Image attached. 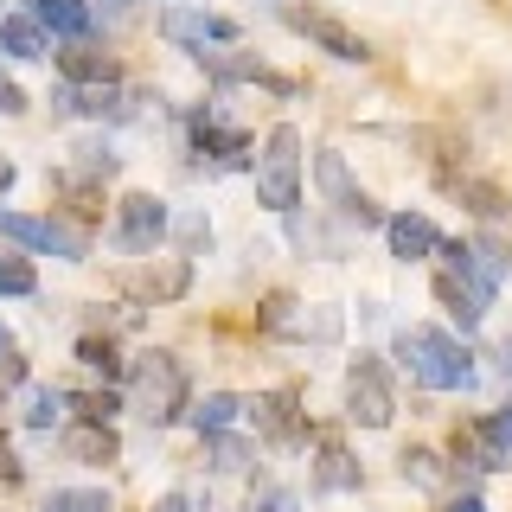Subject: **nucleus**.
Masks as SVG:
<instances>
[{
    "instance_id": "obj_20",
    "label": "nucleus",
    "mask_w": 512,
    "mask_h": 512,
    "mask_svg": "<svg viewBox=\"0 0 512 512\" xmlns=\"http://www.w3.org/2000/svg\"><path fill=\"white\" fill-rule=\"evenodd\" d=\"M448 468H455V461H442L436 448H404V455H397V474H404L416 493H448Z\"/></svg>"
},
{
    "instance_id": "obj_14",
    "label": "nucleus",
    "mask_w": 512,
    "mask_h": 512,
    "mask_svg": "<svg viewBox=\"0 0 512 512\" xmlns=\"http://www.w3.org/2000/svg\"><path fill=\"white\" fill-rule=\"evenodd\" d=\"M26 20L32 26H39V32H58V39H90V7H84V0H26Z\"/></svg>"
},
{
    "instance_id": "obj_41",
    "label": "nucleus",
    "mask_w": 512,
    "mask_h": 512,
    "mask_svg": "<svg viewBox=\"0 0 512 512\" xmlns=\"http://www.w3.org/2000/svg\"><path fill=\"white\" fill-rule=\"evenodd\" d=\"M13 180H20V167H13V160L0 154V199H7V192H13Z\"/></svg>"
},
{
    "instance_id": "obj_12",
    "label": "nucleus",
    "mask_w": 512,
    "mask_h": 512,
    "mask_svg": "<svg viewBox=\"0 0 512 512\" xmlns=\"http://www.w3.org/2000/svg\"><path fill=\"white\" fill-rule=\"evenodd\" d=\"M58 71H64V84H71V90H96V84H122V64L109 58L103 45H90V39L64 45V52H58Z\"/></svg>"
},
{
    "instance_id": "obj_11",
    "label": "nucleus",
    "mask_w": 512,
    "mask_h": 512,
    "mask_svg": "<svg viewBox=\"0 0 512 512\" xmlns=\"http://www.w3.org/2000/svg\"><path fill=\"white\" fill-rule=\"evenodd\" d=\"M384 244H391V256L410 269V263H429V256L442 250V231L423 212H384Z\"/></svg>"
},
{
    "instance_id": "obj_6",
    "label": "nucleus",
    "mask_w": 512,
    "mask_h": 512,
    "mask_svg": "<svg viewBox=\"0 0 512 512\" xmlns=\"http://www.w3.org/2000/svg\"><path fill=\"white\" fill-rule=\"evenodd\" d=\"M0 237H13L20 250H39V256H58V263H84L90 244L58 218H32V212H7L0 205Z\"/></svg>"
},
{
    "instance_id": "obj_28",
    "label": "nucleus",
    "mask_w": 512,
    "mask_h": 512,
    "mask_svg": "<svg viewBox=\"0 0 512 512\" xmlns=\"http://www.w3.org/2000/svg\"><path fill=\"white\" fill-rule=\"evenodd\" d=\"M77 365H90V372H103V378H122L128 372L109 333H84V340H77Z\"/></svg>"
},
{
    "instance_id": "obj_39",
    "label": "nucleus",
    "mask_w": 512,
    "mask_h": 512,
    "mask_svg": "<svg viewBox=\"0 0 512 512\" xmlns=\"http://www.w3.org/2000/svg\"><path fill=\"white\" fill-rule=\"evenodd\" d=\"M148 512H192V500H186V493H160Z\"/></svg>"
},
{
    "instance_id": "obj_25",
    "label": "nucleus",
    "mask_w": 512,
    "mask_h": 512,
    "mask_svg": "<svg viewBox=\"0 0 512 512\" xmlns=\"http://www.w3.org/2000/svg\"><path fill=\"white\" fill-rule=\"evenodd\" d=\"M436 301L448 308V320H455L461 333H474L480 320H487V308H480V301H474V295H468V288H461L455 276H436Z\"/></svg>"
},
{
    "instance_id": "obj_4",
    "label": "nucleus",
    "mask_w": 512,
    "mask_h": 512,
    "mask_svg": "<svg viewBox=\"0 0 512 512\" xmlns=\"http://www.w3.org/2000/svg\"><path fill=\"white\" fill-rule=\"evenodd\" d=\"M397 416V397H391V378H384V365L372 359V352H359L346 372V423L359 429H391Z\"/></svg>"
},
{
    "instance_id": "obj_3",
    "label": "nucleus",
    "mask_w": 512,
    "mask_h": 512,
    "mask_svg": "<svg viewBox=\"0 0 512 512\" xmlns=\"http://www.w3.org/2000/svg\"><path fill=\"white\" fill-rule=\"evenodd\" d=\"M186 365L173 359L167 346H154V352H141L135 359V410L148 416L154 429H167V423H180L186 416Z\"/></svg>"
},
{
    "instance_id": "obj_24",
    "label": "nucleus",
    "mask_w": 512,
    "mask_h": 512,
    "mask_svg": "<svg viewBox=\"0 0 512 512\" xmlns=\"http://www.w3.org/2000/svg\"><path fill=\"white\" fill-rule=\"evenodd\" d=\"M205 442V461H212V474H250V461H256V442H244V436H199Z\"/></svg>"
},
{
    "instance_id": "obj_36",
    "label": "nucleus",
    "mask_w": 512,
    "mask_h": 512,
    "mask_svg": "<svg viewBox=\"0 0 512 512\" xmlns=\"http://www.w3.org/2000/svg\"><path fill=\"white\" fill-rule=\"evenodd\" d=\"M84 7H90V20H96V13H103V20H109V26H122V20H135V0H84Z\"/></svg>"
},
{
    "instance_id": "obj_37",
    "label": "nucleus",
    "mask_w": 512,
    "mask_h": 512,
    "mask_svg": "<svg viewBox=\"0 0 512 512\" xmlns=\"http://www.w3.org/2000/svg\"><path fill=\"white\" fill-rule=\"evenodd\" d=\"M493 372L512 384V333H506V340H493Z\"/></svg>"
},
{
    "instance_id": "obj_8",
    "label": "nucleus",
    "mask_w": 512,
    "mask_h": 512,
    "mask_svg": "<svg viewBox=\"0 0 512 512\" xmlns=\"http://www.w3.org/2000/svg\"><path fill=\"white\" fill-rule=\"evenodd\" d=\"M160 39L199 58L205 45H237V20H224V13H205V7H167V13H160Z\"/></svg>"
},
{
    "instance_id": "obj_29",
    "label": "nucleus",
    "mask_w": 512,
    "mask_h": 512,
    "mask_svg": "<svg viewBox=\"0 0 512 512\" xmlns=\"http://www.w3.org/2000/svg\"><path fill=\"white\" fill-rule=\"evenodd\" d=\"M256 327L276 333V340H295V327H301V301H295V295H269L263 308H256Z\"/></svg>"
},
{
    "instance_id": "obj_18",
    "label": "nucleus",
    "mask_w": 512,
    "mask_h": 512,
    "mask_svg": "<svg viewBox=\"0 0 512 512\" xmlns=\"http://www.w3.org/2000/svg\"><path fill=\"white\" fill-rule=\"evenodd\" d=\"M320 442V461H314V487L320 493H346V487H359V461L346 455L333 436H314Z\"/></svg>"
},
{
    "instance_id": "obj_7",
    "label": "nucleus",
    "mask_w": 512,
    "mask_h": 512,
    "mask_svg": "<svg viewBox=\"0 0 512 512\" xmlns=\"http://www.w3.org/2000/svg\"><path fill=\"white\" fill-rule=\"evenodd\" d=\"M256 429H263V442H276V448H301V442H314V429H308V416H301V391L295 384H276V391H263L256 404Z\"/></svg>"
},
{
    "instance_id": "obj_27",
    "label": "nucleus",
    "mask_w": 512,
    "mask_h": 512,
    "mask_svg": "<svg viewBox=\"0 0 512 512\" xmlns=\"http://www.w3.org/2000/svg\"><path fill=\"white\" fill-rule=\"evenodd\" d=\"M474 436L487 442V455H493V461H500V468H506V461H512V404L487 410V416H480V423H474Z\"/></svg>"
},
{
    "instance_id": "obj_10",
    "label": "nucleus",
    "mask_w": 512,
    "mask_h": 512,
    "mask_svg": "<svg viewBox=\"0 0 512 512\" xmlns=\"http://www.w3.org/2000/svg\"><path fill=\"white\" fill-rule=\"evenodd\" d=\"M436 256H442V276H455V282L480 301V308H493V295H500V276H493L487 256L474 250V237H448Z\"/></svg>"
},
{
    "instance_id": "obj_1",
    "label": "nucleus",
    "mask_w": 512,
    "mask_h": 512,
    "mask_svg": "<svg viewBox=\"0 0 512 512\" xmlns=\"http://www.w3.org/2000/svg\"><path fill=\"white\" fill-rule=\"evenodd\" d=\"M397 365L423 384V391H468L474 384V352L455 340V333H442V327H404L397 333Z\"/></svg>"
},
{
    "instance_id": "obj_35",
    "label": "nucleus",
    "mask_w": 512,
    "mask_h": 512,
    "mask_svg": "<svg viewBox=\"0 0 512 512\" xmlns=\"http://www.w3.org/2000/svg\"><path fill=\"white\" fill-rule=\"evenodd\" d=\"M455 461H468V468H480V474H487V468H500V461L487 455V442H480L474 429H461V436H455Z\"/></svg>"
},
{
    "instance_id": "obj_21",
    "label": "nucleus",
    "mask_w": 512,
    "mask_h": 512,
    "mask_svg": "<svg viewBox=\"0 0 512 512\" xmlns=\"http://www.w3.org/2000/svg\"><path fill=\"white\" fill-rule=\"evenodd\" d=\"M237 416H244V397L237 391H212V397H199V404H186V423L199 429V436H224Z\"/></svg>"
},
{
    "instance_id": "obj_34",
    "label": "nucleus",
    "mask_w": 512,
    "mask_h": 512,
    "mask_svg": "<svg viewBox=\"0 0 512 512\" xmlns=\"http://www.w3.org/2000/svg\"><path fill=\"white\" fill-rule=\"evenodd\" d=\"M39 288V269L26 256H0V295H32Z\"/></svg>"
},
{
    "instance_id": "obj_43",
    "label": "nucleus",
    "mask_w": 512,
    "mask_h": 512,
    "mask_svg": "<svg viewBox=\"0 0 512 512\" xmlns=\"http://www.w3.org/2000/svg\"><path fill=\"white\" fill-rule=\"evenodd\" d=\"M0 84H7V77H0Z\"/></svg>"
},
{
    "instance_id": "obj_13",
    "label": "nucleus",
    "mask_w": 512,
    "mask_h": 512,
    "mask_svg": "<svg viewBox=\"0 0 512 512\" xmlns=\"http://www.w3.org/2000/svg\"><path fill=\"white\" fill-rule=\"evenodd\" d=\"M442 180H448V192H455L480 224H512V199L493 180H474V173H442Z\"/></svg>"
},
{
    "instance_id": "obj_5",
    "label": "nucleus",
    "mask_w": 512,
    "mask_h": 512,
    "mask_svg": "<svg viewBox=\"0 0 512 512\" xmlns=\"http://www.w3.org/2000/svg\"><path fill=\"white\" fill-rule=\"evenodd\" d=\"M167 224H173V205L160 199V192H128L116 205V244L128 256H154L167 244Z\"/></svg>"
},
{
    "instance_id": "obj_32",
    "label": "nucleus",
    "mask_w": 512,
    "mask_h": 512,
    "mask_svg": "<svg viewBox=\"0 0 512 512\" xmlns=\"http://www.w3.org/2000/svg\"><path fill=\"white\" fill-rule=\"evenodd\" d=\"M295 340H340V308H327V301L301 308V327H295Z\"/></svg>"
},
{
    "instance_id": "obj_31",
    "label": "nucleus",
    "mask_w": 512,
    "mask_h": 512,
    "mask_svg": "<svg viewBox=\"0 0 512 512\" xmlns=\"http://www.w3.org/2000/svg\"><path fill=\"white\" fill-rule=\"evenodd\" d=\"M167 231L180 237V256H186V263H192L199 250H212V218H205V212H180V218L167 224Z\"/></svg>"
},
{
    "instance_id": "obj_22",
    "label": "nucleus",
    "mask_w": 512,
    "mask_h": 512,
    "mask_svg": "<svg viewBox=\"0 0 512 512\" xmlns=\"http://www.w3.org/2000/svg\"><path fill=\"white\" fill-rule=\"evenodd\" d=\"M122 167V154L109 148L103 135H84V141H71V180H84V186H96V180H109V173Z\"/></svg>"
},
{
    "instance_id": "obj_15",
    "label": "nucleus",
    "mask_w": 512,
    "mask_h": 512,
    "mask_svg": "<svg viewBox=\"0 0 512 512\" xmlns=\"http://www.w3.org/2000/svg\"><path fill=\"white\" fill-rule=\"evenodd\" d=\"M314 186H320V199H327L340 218L352 212V199H359V180H352V167H346L340 148H320L314 154Z\"/></svg>"
},
{
    "instance_id": "obj_16",
    "label": "nucleus",
    "mask_w": 512,
    "mask_h": 512,
    "mask_svg": "<svg viewBox=\"0 0 512 512\" xmlns=\"http://www.w3.org/2000/svg\"><path fill=\"white\" fill-rule=\"evenodd\" d=\"M192 148L212 154V160H244L250 154V135H244V128H224L212 109H192Z\"/></svg>"
},
{
    "instance_id": "obj_19",
    "label": "nucleus",
    "mask_w": 512,
    "mask_h": 512,
    "mask_svg": "<svg viewBox=\"0 0 512 512\" xmlns=\"http://www.w3.org/2000/svg\"><path fill=\"white\" fill-rule=\"evenodd\" d=\"M0 58H20V64L52 58V39H45V32L26 20V13H7V20H0Z\"/></svg>"
},
{
    "instance_id": "obj_17",
    "label": "nucleus",
    "mask_w": 512,
    "mask_h": 512,
    "mask_svg": "<svg viewBox=\"0 0 512 512\" xmlns=\"http://www.w3.org/2000/svg\"><path fill=\"white\" fill-rule=\"evenodd\" d=\"M64 455H71V461H84V468H109V461L122 455L116 423H77L71 436H64Z\"/></svg>"
},
{
    "instance_id": "obj_2",
    "label": "nucleus",
    "mask_w": 512,
    "mask_h": 512,
    "mask_svg": "<svg viewBox=\"0 0 512 512\" xmlns=\"http://www.w3.org/2000/svg\"><path fill=\"white\" fill-rule=\"evenodd\" d=\"M256 199H263L269 212L295 218V205H301V128L295 122H276L263 135V154H256Z\"/></svg>"
},
{
    "instance_id": "obj_33",
    "label": "nucleus",
    "mask_w": 512,
    "mask_h": 512,
    "mask_svg": "<svg viewBox=\"0 0 512 512\" xmlns=\"http://www.w3.org/2000/svg\"><path fill=\"white\" fill-rule=\"evenodd\" d=\"M71 410H77V423H116L122 397H116V391H77Z\"/></svg>"
},
{
    "instance_id": "obj_9",
    "label": "nucleus",
    "mask_w": 512,
    "mask_h": 512,
    "mask_svg": "<svg viewBox=\"0 0 512 512\" xmlns=\"http://www.w3.org/2000/svg\"><path fill=\"white\" fill-rule=\"evenodd\" d=\"M288 26H295L301 39H314L320 52L340 58V64H372V45H365L352 26H340L333 13H320V7H288Z\"/></svg>"
},
{
    "instance_id": "obj_23",
    "label": "nucleus",
    "mask_w": 512,
    "mask_h": 512,
    "mask_svg": "<svg viewBox=\"0 0 512 512\" xmlns=\"http://www.w3.org/2000/svg\"><path fill=\"white\" fill-rule=\"evenodd\" d=\"M135 288H141L148 301H180L186 288H192V263H186V256H167L160 269H141Z\"/></svg>"
},
{
    "instance_id": "obj_38",
    "label": "nucleus",
    "mask_w": 512,
    "mask_h": 512,
    "mask_svg": "<svg viewBox=\"0 0 512 512\" xmlns=\"http://www.w3.org/2000/svg\"><path fill=\"white\" fill-rule=\"evenodd\" d=\"M0 109H7V116H20V109H26V90L20 84H0Z\"/></svg>"
},
{
    "instance_id": "obj_40",
    "label": "nucleus",
    "mask_w": 512,
    "mask_h": 512,
    "mask_svg": "<svg viewBox=\"0 0 512 512\" xmlns=\"http://www.w3.org/2000/svg\"><path fill=\"white\" fill-rule=\"evenodd\" d=\"M448 512H487V500H480V493H461V500H448Z\"/></svg>"
},
{
    "instance_id": "obj_42",
    "label": "nucleus",
    "mask_w": 512,
    "mask_h": 512,
    "mask_svg": "<svg viewBox=\"0 0 512 512\" xmlns=\"http://www.w3.org/2000/svg\"><path fill=\"white\" fill-rule=\"evenodd\" d=\"M0 346H7V333H0Z\"/></svg>"
},
{
    "instance_id": "obj_30",
    "label": "nucleus",
    "mask_w": 512,
    "mask_h": 512,
    "mask_svg": "<svg viewBox=\"0 0 512 512\" xmlns=\"http://www.w3.org/2000/svg\"><path fill=\"white\" fill-rule=\"evenodd\" d=\"M39 512H116V506H109L103 487H58Z\"/></svg>"
},
{
    "instance_id": "obj_26",
    "label": "nucleus",
    "mask_w": 512,
    "mask_h": 512,
    "mask_svg": "<svg viewBox=\"0 0 512 512\" xmlns=\"http://www.w3.org/2000/svg\"><path fill=\"white\" fill-rule=\"evenodd\" d=\"M64 404H71V397H64L58 384H32V391H26V429H32V436H45V429L64 416Z\"/></svg>"
}]
</instances>
